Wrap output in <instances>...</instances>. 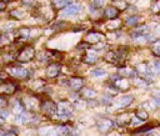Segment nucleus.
I'll return each instance as SVG.
<instances>
[{
  "mask_svg": "<svg viewBox=\"0 0 160 136\" xmlns=\"http://www.w3.org/2000/svg\"><path fill=\"white\" fill-rule=\"evenodd\" d=\"M4 9H5V3L0 2V10H4Z\"/></svg>",
  "mask_w": 160,
  "mask_h": 136,
  "instance_id": "33",
  "label": "nucleus"
},
{
  "mask_svg": "<svg viewBox=\"0 0 160 136\" xmlns=\"http://www.w3.org/2000/svg\"><path fill=\"white\" fill-rule=\"evenodd\" d=\"M113 126H114V122L109 119H103L98 122V127L102 132H108L110 129H113Z\"/></svg>",
  "mask_w": 160,
  "mask_h": 136,
  "instance_id": "4",
  "label": "nucleus"
},
{
  "mask_svg": "<svg viewBox=\"0 0 160 136\" xmlns=\"http://www.w3.org/2000/svg\"><path fill=\"white\" fill-rule=\"evenodd\" d=\"M153 98L160 100V90H154V91H153Z\"/></svg>",
  "mask_w": 160,
  "mask_h": 136,
  "instance_id": "31",
  "label": "nucleus"
},
{
  "mask_svg": "<svg viewBox=\"0 0 160 136\" xmlns=\"http://www.w3.org/2000/svg\"><path fill=\"white\" fill-rule=\"evenodd\" d=\"M116 85L120 87V89H128L129 87V83L126 80H124L123 77H120V79L116 80Z\"/></svg>",
  "mask_w": 160,
  "mask_h": 136,
  "instance_id": "20",
  "label": "nucleus"
},
{
  "mask_svg": "<svg viewBox=\"0 0 160 136\" xmlns=\"http://www.w3.org/2000/svg\"><path fill=\"white\" fill-rule=\"evenodd\" d=\"M134 85L139 86V87H144V86H146V81L144 79H142V77H135V79H134Z\"/></svg>",
  "mask_w": 160,
  "mask_h": 136,
  "instance_id": "21",
  "label": "nucleus"
},
{
  "mask_svg": "<svg viewBox=\"0 0 160 136\" xmlns=\"http://www.w3.org/2000/svg\"><path fill=\"white\" fill-rule=\"evenodd\" d=\"M71 111H73V105L68 101H63L60 103L58 106V114L62 119H68L71 116Z\"/></svg>",
  "mask_w": 160,
  "mask_h": 136,
  "instance_id": "1",
  "label": "nucleus"
},
{
  "mask_svg": "<svg viewBox=\"0 0 160 136\" xmlns=\"http://www.w3.org/2000/svg\"><path fill=\"white\" fill-rule=\"evenodd\" d=\"M82 95H83V98H88V99H94L95 96H96V92L91 89H83L82 90Z\"/></svg>",
  "mask_w": 160,
  "mask_h": 136,
  "instance_id": "11",
  "label": "nucleus"
},
{
  "mask_svg": "<svg viewBox=\"0 0 160 136\" xmlns=\"http://www.w3.org/2000/svg\"><path fill=\"white\" fill-rule=\"evenodd\" d=\"M138 21H139V17H138V16H135V15H134V16H131V17H129L128 20H126V23H128L129 25H135Z\"/></svg>",
  "mask_w": 160,
  "mask_h": 136,
  "instance_id": "27",
  "label": "nucleus"
},
{
  "mask_svg": "<svg viewBox=\"0 0 160 136\" xmlns=\"http://www.w3.org/2000/svg\"><path fill=\"white\" fill-rule=\"evenodd\" d=\"M71 4H73L71 0H60V2L56 3V6H59V8H64V6H69V5H71Z\"/></svg>",
  "mask_w": 160,
  "mask_h": 136,
  "instance_id": "22",
  "label": "nucleus"
},
{
  "mask_svg": "<svg viewBox=\"0 0 160 136\" xmlns=\"http://www.w3.org/2000/svg\"><path fill=\"white\" fill-rule=\"evenodd\" d=\"M80 10H82V6L78 5V4H71L69 6L65 8V10L63 11L64 15L66 16H71V15H76L78 13H80Z\"/></svg>",
  "mask_w": 160,
  "mask_h": 136,
  "instance_id": "5",
  "label": "nucleus"
},
{
  "mask_svg": "<svg viewBox=\"0 0 160 136\" xmlns=\"http://www.w3.org/2000/svg\"><path fill=\"white\" fill-rule=\"evenodd\" d=\"M136 70L139 72H143V74H149L150 72V68L146 65V64H139L136 66Z\"/></svg>",
  "mask_w": 160,
  "mask_h": 136,
  "instance_id": "18",
  "label": "nucleus"
},
{
  "mask_svg": "<svg viewBox=\"0 0 160 136\" xmlns=\"http://www.w3.org/2000/svg\"><path fill=\"white\" fill-rule=\"evenodd\" d=\"M131 103H133V96H131V95H125V96H122V98H120V100H119V106L126 107V106H129Z\"/></svg>",
  "mask_w": 160,
  "mask_h": 136,
  "instance_id": "8",
  "label": "nucleus"
},
{
  "mask_svg": "<svg viewBox=\"0 0 160 136\" xmlns=\"http://www.w3.org/2000/svg\"><path fill=\"white\" fill-rule=\"evenodd\" d=\"M119 74H120V76H134L135 71L129 69V68H123L119 70Z\"/></svg>",
  "mask_w": 160,
  "mask_h": 136,
  "instance_id": "14",
  "label": "nucleus"
},
{
  "mask_svg": "<svg viewBox=\"0 0 160 136\" xmlns=\"http://www.w3.org/2000/svg\"><path fill=\"white\" fill-rule=\"evenodd\" d=\"M118 55H119L118 52H115V51H110V52L106 55V60L110 61V63H116V61L119 60V56H118Z\"/></svg>",
  "mask_w": 160,
  "mask_h": 136,
  "instance_id": "15",
  "label": "nucleus"
},
{
  "mask_svg": "<svg viewBox=\"0 0 160 136\" xmlns=\"http://www.w3.org/2000/svg\"><path fill=\"white\" fill-rule=\"evenodd\" d=\"M9 115H10V112H9L8 110H3V109H2V110H0V116H2V118H4V119H6V118H8V116H9Z\"/></svg>",
  "mask_w": 160,
  "mask_h": 136,
  "instance_id": "30",
  "label": "nucleus"
},
{
  "mask_svg": "<svg viewBox=\"0 0 160 136\" xmlns=\"http://www.w3.org/2000/svg\"><path fill=\"white\" fill-rule=\"evenodd\" d=\"M104 4L103 0H91V6H94L95 9H99V8H102Z\"/></svg>",
  "mask_w": 160,
  "mask_h": 136,
  "instance_id": "25",
  "label": "nucleus"
},
{
  "mask_svg": "<svg viewBox=\"0 0 160 136\" xmlns=\"http://www.w3.org/2000/svg\"><path fill=\"white\" fill-rule=\"evenodd\" d=\"M15 120H16L18 124H25V122L29 120V116H28L26 114H20V112H19V114L16 115Z\"/></svg>",
  "mask_w": 160,
  "mask_h": 136,
  "instance_id": "12",
  "label": "nucleus"
},
{
  "mask_svg": "<svg viewBox=\"0 0 160 136\" xmlns=\"http://www.w3.org/2000/svg\"><path fill=\"white\" fill-rule=\"evenodd\" d=\"M150 71L153 74H155V75H159L160 74V63H158V61L153 63L151 66H150Z\"/></svg>",
  "mask_w": 160,
  "mask_h": 136,
  "instance_id": "19",
  "label": "nucleus"
},
{
  "mask_svg": "<svg viewBox=\"0 0 160 136\" xmlns=\"http://www.w3.org/2000/svg\"><path fill=\"white\" fill-rule=\"evenodd\" d=\"M136 116H138L140 120L144 121V120L148 119V112H146V111H143V110H142V111H138V112H136Z\"/></svg>",
  "mask_w": 160,
  "mask_h": 136,
  "instance_id": "24",
  "label": "nucleus"
},
{
  "mask_svg": "<svg viewBox=\"0 0 160 136\" xmlns=\"http://www.w3.org/2000/svg\"><path fill=\"white\" fill-rule=\"evenodd\" d=\"M59 71H60V66L59 65H51V66H49L46 74H48L49 77H55V76H58Z\"/></svg>",
  "mask_w": 160,
  "mask_h": 136,
  "instance_id": "10",
  "label": "nucleus"
},
{
  "mask_svg": "<svg viewBox=\"0 0 160 136\" xmlns=\"http://www.w3.org/2000/svg\"><path fill=\"white\" fill-rule=\"evenodd\" d=\"M90 74L93 76H95V77H103V76L106 75V71L103 70V69H94V70L90 71Z\"/></svg>",
  "mask_w": 160,
  "mask_h": 136,
  "instance_id": "16",
  "label": "nucleus"
},
{
  "mask_svg": "<svg viewBox=\"0 0 160 136\" xmlns=\"http://www.w3.org/2000/svg\"><path fill=\"white\" fill-rule=\"evenodd\" d=\"M119 25H120V21L116 19L115 21H111V23H109V24H108V28H109V29H116Z\"/></svg>",
  "mask_w": 160,
  "mask_h": 136,
  "instance_id": "29",
  "label": "nucleus"
},
{
  "mask_svg": "<svg viewBox=\"0 0 160 136\" xmlns=\"http://www.w3.org/2000/svg\"><path fill=\"white\" fill-rule=\"evenodd\" d=\"M114 5L120 8V9H125L126 8V2L125 0H114Z\"/></svg>",
  "mask_w": 160,
  "mask_h": 136,
  "instance_id": "23",
  "label": "nucleus"
},
{
  "mask_svg": "<svg viewBox=\"0 0 160 136\" xmlns=\"http://www.w3.org/2000/svg\"><path fill=\"white\" fill-rule=\"evenodd\" d=\"M56 131H58V132H60V134H64V135H66V134H70V132H71V131H70V129H68L66 126L58 127V129H56Z\"/></svg>",
  "mask_w": 160,
  "mask_h": 136,
  "instance_id": "28",
  "label": "nucleus"
},
{
  "mask_svg": "<svg viewBox=\"0 0 160 136\" xmlns=\"http://www.w3.org/2000/svg\"><path fill=\"white\" fill-rule=\"evenodd\" d=\"M42 109H43V111H45L48 115H55V112H56V110H58V107L53 104V103H45L43 106H42Z\"/></svg>",
  "mask_w": 160,
  "mask_h": 136,
  "instance_id": "7",
  "label": "nucleus"
},
{
  "mask_svg": "<svg viewBox=\"0 0 160 136\" xmlns=\"http://www.w3.org/2000/svg\"><path fill=\"white\" fill-rule=\"evenodd\" d=\"M19 35L22 37H28L30 35V29H20L19 30Z\"/></svg>",
  "mask_w": 160,
  "mask_h": 136,
  "instance_id": "26",
  "label": "nucleus"
},
{
  "mask_svg": "<svg viewBox=\"0 0 160 136\" xmlns=\"http://www.w3.org/2000/svg\"><path fill=\"white\" fill-rule=\"evenodd\" d=\"M69 85L71 89L74 90H79L82 89L83 85H84V80L82 79V77H71V79L69 80Z\"/></svg>",
  "mask_w": 160,
  "mask_h": 136,
  "instance_id": "6",
  "label": "nucleus"
},
{
  "mask_svg": "<svg viewBox=\"0 0 160 136\" xmlns=\"http://www.w3.org/2000/svg\"><path fill=\"white\" fill-rule=\"evenodd\" d=\"M104 15H105L106 17H109V19H115V17L118 16V9L114 8V6H109V8L105 9Z\"/></svg>",
  "mask_w": 160,
  "mask_h": 136,
  "instance_id": "9",
  "label": "nucleus"
},
{
  "mask_svg": "<svg viewBox=\"0 0 160 136\" xmlns=\"http://www.w3.org/2000/svg\"><path fill=\"white\" fill-rule=\"evenodd\" d=\"M9 74L15 76V77H22V79H24V77H28L29 70H26L24 68H20V66H14V68L9 69Z\"/></svg>",
  "mask_w": 160,
  "mask_h": 136,
  "instance_id": "3",
  "label": "nucleus"
},
{
  "mask_svg": "<svg viewBox=\"0 0 160 136\" xmlns=\"http://www.w3.org/2000/svg\"><path fill=\"white\" fill-rule=\"evenodd\" d=\"M86 57L84 59V61L85 63H88V64H93V63H95L96 61V59H98V56H96V54L95 52H88V55H85Z\"/></svg>",
  "mask_w": 160,
  "mask_h": 136,
  "instance_id": "13",
  "label": "nucleus"
},
{
  "mask_svg": "<svg viewBox=\"0 0 160 136\" xmlns=\"http://www.w3.org/2000/svg\"><path fill=\"white\" fill-rule=\"evenodd\" d=\"M11 15H16V17H22V13L20 11H16V10H14V11H11Z\"/></svg>",
  "mask_w": 160,
  "mask_h": 136,
  "instance_id": "32",
  "label": "nucleus"
},
{
  "mask_svg": "<svg viewBox=\"0 0 160 136\" xmlns=\"http://www.w3.org/2000/svg\"><path fill=\"white\" fill-rule=\"evenodd\" d=\"M158 6H159L158 4H156V5H154V6H153V11H158V10H159V8H158Z\"/></svg>",
  "mask_w": 160,
  "mask_h": 136,
  "instance_id": "34",
  "label": "nucleus"
},
{
  "mask_svg": "<svg viewBox=\"0 0 160 136\" xmlns=\"http://www.w3.org/2000/svg\"><path fill=\"white\" fill-rule=\"evenodd\" d=\"M100 39H102V35H100V34L91 33V34H89L88 41H90V43H98V41H100Z\"/></svg>",
  "mask_w": 160,
  "mask_h": 136,
  "instance_id": "17",
  "label": "nucleus"
},
{
  "mask_svg": "<svg viewBox=\"0 0 160 136\" xmlns=\"http://www.w3.org/2000/svg\"><path fill=\"white\" fill-rule=\"evenodd\" d=\"M2 125H3V120H2V119H0V126H2Z\"/></svg>",
  "mask_w": 160,
  "mask_h": 136,
  "instance_id": "35",
  "label": "nucleus"
},
{
  "mask_svg": "<svg viewBox=\"0 0 160 136\" xmlns=\"http://www.w3.org/2000/svg\"><path fill=\"white\" fill-rule=\"evenodd\" d=\"M33 56H34V49L33 48H24L22 51H20L18 59L22 63H26V61L33 59Z\"/></svg>",
  "mask_w": 160,
  "mask_h": 136,
  "instance_id": "2",
  "label": "nucleus"
}]
</instances>
